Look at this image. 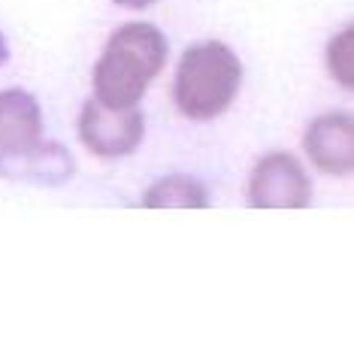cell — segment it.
Instances as JSON below:
<instances>
[{
  "mask_svg": "<svg viewBox=\"0 0 354 354\" xmlns=\"http://www.w3.org/2000/svg\"><path fill=\"white\" fill-rule=\"evenodd\" d=\"M73 170L70 151L43 140V112L34 94L0 91V179L64 185Z\"/></svg>",
  "mask_w": 354,
  "mask_h": 354,
  "instance_id": "cell-1",
  "label": "cell"
},
{
  "mask_svg": "<svg viewBox=\"0 0 354 354\" xmlns=\"http://www.w3.org/2000/svg\"><path fill=\"white\" fill-rule=\"evenodd\" d=\"M170 46L155 25L131 21L106 39L100 61L94 64V100L109 109H131L142 100L146 88L164 70Z\"/></svg>",
  "mask_w": 354,
  "mask_h": 354,
  "instance_id": "cell-2",
  "label": "cell"
},
{
  "mask_svg": "<svg viewBox=\"0 0 354 354\" xmlns=\"http://www.w3.org/2000/svg\"><path fill=\"white\" fill-rule=\"evenodd\" d=\"M243 85V61L233 55L230 46L197 43L182 55L176 70V106L191 122H212L230 109Z\"/></svg>",
  "mask_w": 354,
  "mask_h": 354,
  "instance_id": "cell-3",
  "label": "cell"
},
{
  "mask_svg": "<svg viewBox=\"0 0 354 354\" xmlns=\"http://www.w3.org/2000/svg\"><path fill=\"white\" fill-rule=\"evenodd\" d=\"M248 203L254 209H306L312 203V182L291 151L261 158L248 179Z\"/></svg>",
  "mask_w": 354,
  "mask_h": 354,
  "instance_id": "cell-4",
  "label": "cell"
},
{
  "mask_svg": "<svg viewBox=\"0 0 354 354\" xmlns=\"http://www.w3.org/2000/svg\"><path fill=\"white\" fill-rule=\"evenodd\" d=\"M146 136V118L140 109H109L88 100L79 115V140L97 158H124L140 149Z\"/></svg>",
  "mask_w": 354,
  "mask_h": 354,
  "instance_id": "cell-5",
  "label": "cell"
},
{
  "mask_svg": "<svg viewBox=\"0 0 354 354\" xmlns=\"http://www.w3.org/2000/svg\"><path fill=\"white\" fill-rule=\"evenodd\" d=\"M303 149L312 167L327 176H348L354 167V122L345 112H330L309 124Z\"/></svg>",
  "mask_w": 354,
  "mask_h": 354,
  "instance_id": "cell-6",
  "label": "cell"
},
{
  "mask_svg": "<svg viewBox=\"0 0 354 354\" xmlns=\"http://www.w3.org/2000/svg\"><path fill=\"white\" fill-rule=\"evenodd\" d=\"M146 209H206L209 206V194L203 188V182L191 179V176H167L158 179L142 197Z\"/></svg>",
  "mask_w": 354,
  "mask_h": 354,
  "instance_id": "cell-7",
  "label": "cell"
},
{
  "mask_svg": "<svg viewBox=\"0 0 354 354\" xmlns=\"http://www.w3.org/2000/svg\"><path fill=\"white\" fill-rule=\"evenodd\" d=\"M351 30H345L339 39L330 43V73L339 79L345 88H351Z\"/></svg>",
  "mask_w": 354,
  "mask_h": 354,
  "instance_id": "cell-8",
  "label": "cell"
},
{
  "mask_svg": "<svg viewBox=\"0 0 354 354\" xmlns=\"http://www.w3.org/2000/svg\"><path fill=\"white\" fill-rule=\"evenodd\" d=\"M118 6H127V10H146V6H151L155 0H115Z\"/></svg>",
  "mask_w": 354,
  "mask_h": 354,
  "instance_id": "cell-9",
  "label": "cell"
},
{
  "mask_svg": "<svg viewBox=\"0 0 354 354\" xmlns=\"http://www.w3.org/2000/svg\"><path fill=\"white\" fill-rule=\"evenodd\" d=\"M6 58H10V46H6V37L0 34V67L6 64Z\"/></svg>",
  "mask_w": 354,
  "mask_h": 354,
  "instance_id": "cell-10",
  "label": "cell"
}]
</instances>
